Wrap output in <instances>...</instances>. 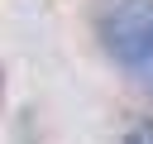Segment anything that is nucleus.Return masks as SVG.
I'll return each instance as SVG.
<instances>
[{
    "instance_id": "nucleus-2",
    "label": "nucleus",
    "mask_w": 153,
    "mask_h": 144,
    "mask_svg": "<svg viewBox=\"0 0 153 144\" xmlns=\"http://www.w3.org/2000/svg\"><path fill=\"white\" fill-rule=\"evenodd\" d=\"M124 144H153V120H139V125L124 134Z\"/></svg>"
},
{
    "instance_id": "nucleus-1",
    "label": "nucleus",
    "mask_w": 153,
    "mask_h": 144,
    "mask_svg": "<svg viewBox=\"0 0 153 144\" xmlns=\"http://www.w3.org/2000/svg\"><path fill=\"white\" fill-rule=\"evenodd\" d=\"M96 38L129 82L153 91V0H105L96 10Z\"/></svg>"
}]
</instances>
